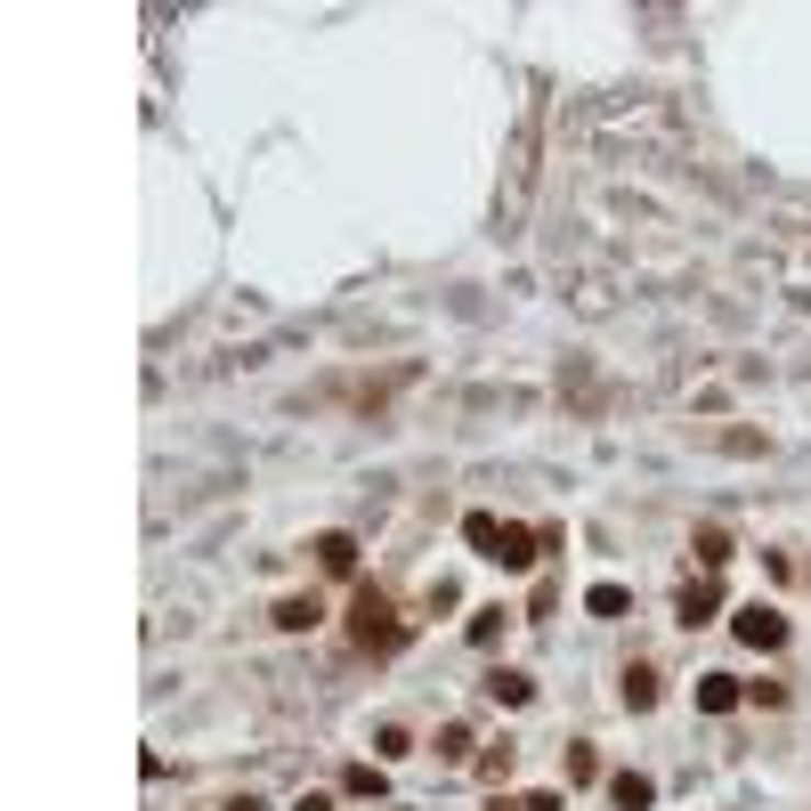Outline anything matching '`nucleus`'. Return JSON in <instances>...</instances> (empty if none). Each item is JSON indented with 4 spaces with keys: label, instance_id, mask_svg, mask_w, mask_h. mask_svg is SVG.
<instances>
[{
    "label": "nucleus",
    "instance_id": "obj_4",
    "mask_svg": "<svg viewBox=\"0 0 811 811\" xmlns=\"http://www.w3.org/2000/svg\"><path fill=\"white\" fill-rule=\"evenodd\" d=\"M731 633L746 641V650H779V641H787V617L755 600V609H739V617H731Z\"/></svg>",
    "mask_w": 811,
    "mask_h": 811
},
{
    "label": "nucleus",
    "instance_id": "obj_2",
    "mask_svg": "<svg viewBox=\"0 0 811 811\" xmlns=\"http://www.w3.org/2000/svg\"><path fill=\"white\" fill-rule=\"evenodd\" d=\"M463 544L495 560V568H536V528H519V519H495V511H471L463 519Z\"/></svg>",
    "mask_w": 811,
    "mask_h": 811
},
{
    "label": "nucleus",
    "instance_id": "obj_19",
    "mask_svg": "<svg viewBox=\"0 0 811 811\" xmlns=\"http://www.w3.org/2000/svg\"><path fill=\"white\" fill-rule=\"evenodd\" d=\"M293 811H333V796H317V787H308V796H301Z\"/></svg>",
    "mask_w": 811,
    "mask_h": 811
},
{
    "label": "nucleus",
    "instance_id": "obj_13",
    "mask_svg": "<svg viewBox=\"0 0 811 811\" xmlns=\"http://www.w3.org/2000/svg\"><path fill=\"white\" fill-rule=\"evenodd\" d=\"M690 552H698V568H706V576H714V568H722V560H731V536H722V528H714V519H706V528L690 536Z\"/></svg>",
    "mask_w": 811,
    "mask_h": 811
},
{
    "label": "nucleus",
    "instance_id": "obj_10",
    "mask_svg": "<svg viewBox=\"0 0 811 811\" xmlns=\"http://www.w3.org/2000/svg\"><path fill=\"white\" fill-rule=\"evenodd\" d=\"M560 771H568V787H593L600 779V755H593L585 739H568V746H560Z\"/></svg>",
    "mask_w": 811,
    "mask_h": 811
},
{
    "label": "nucleus",
    "instance_id": "obj_15",
    "mask_svg": "<svg viewBox=\"0 0 811 811\" xmlns=\"http://www.w3.org/2000/svg\"><path fill=\"white\" fill-rule=\"evenodd\" d=\"M439 755H447V763L471 755V731H463V722H447V731H439Z\"/></svg>",
    "mask_w": 811,
    "mask_h": 811
},
{
    "label": "nucleus",
    "instance_id": "obj_18",
    "mask_svg": "<svg viewBox=\"0 0 811 811\" xmlns=\"http://www.w3.org/2000/svg\"><path fill=\"white\" fill-rule=\"evenodd\" d=\"M480 779H495V787H504V779H511V739H504V746H495V755L480 763Z\"/></svg>",
    "mask_w": 811,
    "mask_h": 811
},
{
    "label": "nucleus",
    "instance_id": "obj_6",
    "mask_svg": "<svg viewBox=\"0 0 811 811\" xmlns=\"http://www.w3.org/2000/svg\"><path fill=\"white\" fill-rule=\"evenodd\" d=\"M317 560H325V576H358V536L325 528V536H317Z\"/></svg>",
    "mask_w": 811,
    "mask_h": 811
},
{
    "label": "nucleus",
    "instance_id": "obj_5",
    "mask_svg": "<svg viewBox=\"0 0 811 811\" xmlns=\"http://www.w3.org/2000/svg\"><path fill=\"white\" fill-rule=\"evenodd\" d=\"M714 609H722V585H714V576H698V585H690V593L674 600V617H682V626H690V633H698V626H706V617H714Z\"/></svg>",
    "mask_w": 811,
    "mask_h": 811
},
{
    "label": "nucleus",
    "instance_id": "obj_3",
    "mask_svg": "<svg viewBox=\"0 0 811 811\" xmlns=\"http://www.w3.org/2000/svg\"><path fill=\"white\" fill-rule=\"evenodd\" d=\"M349 641H358L365 657H390L406 641V617H398V600H390L382 585H358V609H349Z\"/></svg>",
    "mask_w": 811,
    "mask_h": 811
},
{
    "label": "nucleus",
    "instance_id": "obj_14",
    "mask_svg": "<svg viewBox=\"0 0 811 811\" xmlns=\"http://www.w3.org/2000/svg\"><path fill=\"white\" fill-rule=\"evenodd\" d=\"M585 609H593V617H626V609H633V593H626V585H593V593H585Z\"/></svg>",
    "mask_w": 811,
    "mask_h": 811
},
{
    "label": "nucleus",
    "instance_id": "obj_1",
    "mask_svg": "<svg viewBox=\"0 0 811 811\" xmlns=\"http://www.w3.org/2000/svg\"><path fill=\"white\" fill-rule=\"evenodd\" d=\"M593 131H600V138H626L633 155H682V147H690V122L674 114V98H650V90L600 98V106H593Z\"/></svg>",
    "mask_w": 811,
    "mask_h": 811
},
{
    "label": "nucleus",
    "instance_id": "obj_20",
    "mask_svg": "<svg viewBox=\"0 0 811 811\" xmlns=\"http://www.w3.org/2000/svg\"><path fill=\"white\" fill-rule=\"evenodd\" d=\"M219 811H260V803H252V796H236V803H219Z\"/></svg>",
    "mask_w": 811,
    "mask_h": 811
},
{
    "label": "nucleus",
    "instance_id": "obj_8",
    "mask_svg": "<svg viewBox=\"0 0 811 811\" xmlns=\"http://www.w3.org/2000/svg\"><path fill=\"white\" fill-rule=\"evenodd\" d=\"M739 698H746V690H739L731 674H698V714H731Z\"/></svg>",
    "mask_w": 811,
    "mask_h": 811
},
{
    "label": "nucleus",
    "instance_id": "obj_16",
    "mask_svg": "<svg viewBox=\"0 0 811 811\" xmlns=\"http://www.w3.org/2000/svg\"><path fill=\"white\" fill-rule=\"evenodd\" d=\"M406 746H414V739L398 731V722H382V731H373V755H406Z\"/></svg>",
    "mask_w": 811,
    "mask_h": 811
},
{
    "label": "nucleus",
    "instance_id": "obj_12",
    "mask_svg": "<svg viewBox=\"0 0 811 811\" xmlns=\"http://www.w3.org/2000/svg\"><path fill=\"white\" fill-rule=\"evenodd\" d=\"M609 796H617V811H650V803H657V787L641 779V771H617V779H609Z\"/></svg>",
    "mask_w": 811,
    "mask_h": 811
},
{
    "label": "nucleus",
    "instance_id": "obj_17",
    "mask_svg": "<svg viewBox=\"0 0 811 811\" xmlns=\"http://www.w3.org/2000/svg\"><path fill=\"white\" fill-rule=\"evenodd\" d=\"M495 633H504V609H480V617H471V641H480V650H487Z\"/></svg>",
    "mask_w": 811,
    "mask_h": 811
},
{
    "label": "nucleus",
    "instance_id": "obj_9",
    "mask_svg": "<svg viewBox=\"0 0 811 811\" xmlns=\"http://www.w3.org/2000/svg\"><path fill=\"white\" fill-rule=\"evenodd\" d=\"M317 593H293V600H277V633H308V626H317Z\"/></svg>",
    "mask_w": 811,
    "mask_h": 811
},
{
    "label": "nucleus",
    "instance_id": "obj_11",
    "mask_svg": "<svg viewBox=\"0 0 811 811\" xmlns=\"http://www.w3.org/2000/svg\"><path fill=\"white\" fill-rule=\"evenodd\" d=\"M487 698H495V706H528V698H536V682L519 674V665H504V674H487Z\"/></svg>",
    "mask_w": 811,
    "mask_h": 811
},
{
    "label": "nucleus",
    "instance_id": "obj_7",
    "mask_svg": "<svg viewBox=\"0 0 811 811\" xmlns=\"http://www.w3.org/2000/svg\"><path fill=\"white\" fill-rule=\"evenodd\" d=\"M617 698H626V706H633V714H650V706H657V674H650V665H641V657H633V665H626V674H617Z\"/></svg>",
    "mask_w": 811,
    "mask_h": 811
}]
</instances>
